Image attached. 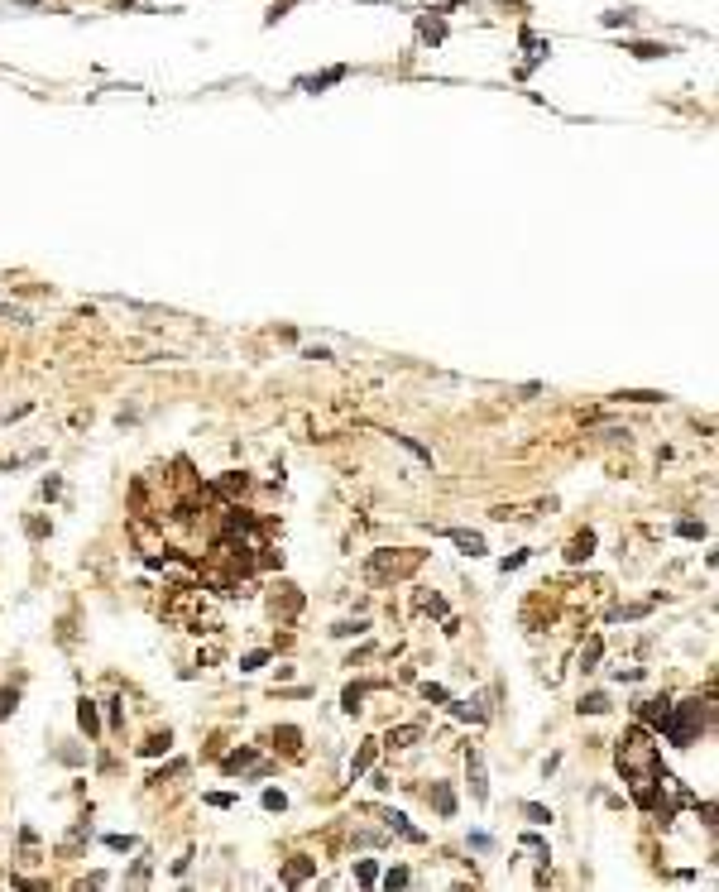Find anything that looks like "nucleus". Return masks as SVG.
<instances>
[{
  "mask_svg": "<svg viewBox=\"0 0 719 892\" xmlns=\"http://www.w3.org/2000/svg\"><path fill=\"white\" fill-rule=\"evenodd\" d=\"M5 710H15V691H10V696L0 691V715H5Z\"/></svg>",
  "mask_w": 719,
  "mask_h": 892,
  "instance_id": "4",
  "label": "nucleus"
},
{
  "mask_svg": "<svg viewBox=\"0 0 719 892\" xmlns=\"http://www.w3.org/2000/svg\"><path fill=\"white\" fill-rule=\"evenodd\" d=\"M451 538H455V542H460V547H465V552H470V557H475L479 547H484V542H479V538H475V533H451Z\"/></svg>",
  "mask_w": 719,
  "mask_h": 892,
  "instance_id": "2",
  "label": "nucleus"
},
{
  "mask_svg": "<svg viewBox=\"0 0 719 892\" xmlns=\"http://www.w3.org/2000/svg\"><path fill=\"white\" fill-rule=\"evenodd\" d=\"M590 547H595V538L585 533V538H576V542H571V552H566V557H571V562H581V557H590Z\"/></svg>",
  "mask_w": 719,
  "mask_h": 892,
  "instance_id": "1",
  "label": "nucleus"
},
{
  "mask_svg": "<svg viewBox=\"0 0 719 892\" xmlns=\"http://www.w3.org/2000/svg\"><path fill=\"white\" fill-rule=\"evenodd\" d=\"M633 53H638V58H662L666 49H657V44H638V49H633Z\"/></svg>",
  "mask_w": 719,
  "mask_h": 892,
  "instance_id": "3",
  "label": "nucleus"
}]
</instances>
